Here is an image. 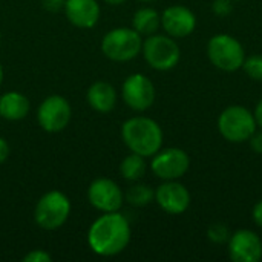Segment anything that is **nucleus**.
<instances>
[{
    "label": "nucleus",
    "mask_w": 262,
    "mask_h": 262,
    "mask_svg": "<svg viewBox=\"0 0 262 262\" xmlns=\"http://www.w3.org/2000/svg\"><path fill=\"white\" fill-rule=\"evenodd\" d=\"M64 3H66V0H41L43 8L49 12H58V11L64 9Z\"/></svg>",
    "instance_id": "obj_25"
},
{
    "label": "nucleus",
    "mask_w": 262,
    "mask_h": 262,
    "mask_svg": "<svg viewBox=\"0 0 262 262\" xmlns=\"http://www.w3.org/2000/svg\"><path fill=\"white\" fill-rule=\"evenodd\" d=\"M64 14L74 26L89 29L100 18V5L97 0H66Z\"/></svg>",
    "instance_id": "obj_15"
},
{
    "label": "nucleus",
    "mask_w": 262,
    "mask_h": 262,
    "mask_svg": "<svg viewBox=\"0 0 262 262\" xmlns=\"http://www.w3.org/2000/svg\"><path fill=\"white\" fill-rule=\"evenodd\" d=\"M161 26V15L154 8H141L134 14L132 18V28L140 35H152L157 34V31Z\"/></svg>",
    "instance_id": "obj_18"
},
{
    "label": "nucleus",
    "mask_w": 262,
    "mask_h": 262,
    "mask_svg": "<svg viewBox=\"0 0 262 262\" xmlns=\"http://www.w3.org/2000/svg\"><path fill=\"white\" fill-rule=\"evenodd\" d=\"M253 117H255V121H256V126L262 129V98L258 101L256 107H255V112H253Z\"/></svg>",
    "instance_id": "obj_29"
},
{
    "label": "nucleus",
    "mask_w": 262,
    "mask_h": 262,
    "mask_svg": "<svg viewBox=\"0 0 262 262\" xmlns=\"http://www.w3.org/2000/svg\"><path fill=\"white\" fill-rule=\"evenodd\" d=\"M72 117V107L69 101L61 95L46 97L37 112L38 124L49 134H57L66 129Z\"/></svg>",
    "instance_id": "obj_9"
},
{
    "label": "nucleus",
    "mask_w": 262,
    "mask_h": 262,
    "mask_svg": "<svg viewBox=\"0 0 262 262\" xmlns=\"http://www.w3.org/2000/svg\"><path fill=\"white\" fill-rule=\"evenodd\" d=\"M233 0H213L212 3V11L218 15V17H227L232 9H233V5H232Z\"/></svg>",
    "instance_id": "obj_23"
},
{
    "label": "nucleus",
    "mask_w": 262,
    "mask_h": 262,
    "mask_svg": "<svg viewBox=\"0 0 262 262\" xmlns=\"http://www.w3.org/2000/svg\"><path fill=\"white\" fill-rule=\"evenodd\" d=\"M0 43H2V34H0Z\"/></svg>",
    "instance_id": "obj_33"
},
{
    "label": "nucleus",
    "mask_w": 262,
    "mask_h": 262,
    "mask_svg": "<svg viewBox=\"0 0 262 262\" xmlns=\"http://www.w3.org/2000/svg\"><path fill=\"white\" fill-rule=\"evenodd\" d=\"M2 81H3V68L0 64V86H2Z\"/></svg>",
    "instance_id": "obj_31"
},
{
    "label": "nucleus",
    "mask_w": 262,
    "mask_h": 262,
    "mask_svg": "<svg viewBox=\"0 0 262 262\" xmlns=\"http://www.w3.org/2000/svg\"><path fill=\"white\" fill-rule=\"evenodd\" d=\"M146 161L144 157L138 155V154H130L127 155L121 164H120V173L124 180L127 181H138L144 177L146 173Z\"/></svg>",
    "instance_id": "obj_19"
},
{
    "label": "nucleus",
    "mask_w": 262,
    "mask_h": 262,
    "mask_svg": "<svg viewBox=\"0 0 262 262\" xmlns=\"http://www.w3.org/2000/svg\"><path fill=\"white\" fill-rule=\"evenodd\" d=\"M141 35L134 28H115L101 40V51L112 61L134 60L141 52Z\"/></svg>",
    "instance_id": "obj_7"
},
{
    "label": "nucleus",
    "mask_w": 262,
    "mask_h": 262,
    "mask_svg": "<svg viewBox=\"0 0 262 262\" xmlns=\"http://www.w3.org/2000/svg\"><path fill=\"white\" fill-rule=\"evenodd\" d=\"M157 204L169 215H181L190 207V192L178 180L164 181L155 190Z\"/></svg>",
    "instance_id": "obj_12"
},
{
    "label": "nucleus",
    "mask_w": 262,
    "mask_h": 262,
    "mask_svg": "<svg viewBox=\"0 0 262 262\" xmlns=\"http://www.w3.org/2000/svg\"><path fill=\"white\" fill-rule=\"evenodd\" d=\"M140 2H155V0H140Z\"/></svg>",
    "instance_id": "obj_32"
},
{
    "label": "nucleus",
    "mask_w": 262,
    "mask_h": 262,
    "mask_svg": "<svg viewBox=\"0 0 262 262\" xmlns=\"http://www.w3.org/2000/svg\"><path fill=\"white\" fill-rule=\"evenodd\" d=\"M71 213V201L60 190L45 193L35 206L34 220L43 230H57L64 226Z\"/></svg>",
    "instance_id": "obj_6"
},
{
    "label": "nucleus",
    "mask_w": 262,
    "mask_h": 262,
    "mask_svg": "<svg viewBox=\"0 0 262 262\" xmlns=\"http://www.w3.org/2000/svg\"><path fill=\"white\" fill-rule=\"evenodd\" d=\"M190 167V157L186 150L180 147H167L160 149L150 163V169L155 177L164 181L180 180L187 173Z\"/></svg>",
    "instance_id": "obj_8"
},
{
    "label": "nucleus",
    "mask_w": 262,
    "mask_h": 262,
    "mask_svg": "<svg viewBox=\"0 0 262 262\" xmlns=\"http://www.w3.org/2000/svg\"><path fill=\"white\" fill-rule=\"evenodd\" d=\"M88 200L91 206L103 213L118 212L123 206L124 195L120 186L109 178H97L88 189Z\"/></svg>",
    "instance_id": "obj_11"
},
{
    "label": "nucleus",
    "mask_w": 262,
    "mask_h": 262,
    "mask_svg": "<svg viewBox=\"0 0 262 262\" xmlns=\"http://www.w3.org/2000/svg\"><path fill=\"white\" fill-rule=\"evenodd\" d=\"M23 261L26 262H51L52 258L49 253H46L45 250H32L29 252L26 256H23Z\"/></svg>",
    "instance_id": "obj_24"
},
{
    "label": "nucleus",
    "mask_w": 262,
    "mask_h": 262,
    "mask_svg": "<svg viewBox=\"0 0 262 262\" xmlns=\"http://www.w3.org/2000/svg\"><path fill=\"white\" fill-rule=\"evenodd\" d=\"M230 235L232 233L229 227L223 223H215L207 230V238L210 239V243H215V244H227L230 239Z\"/></svg>",
    "instance_id": "obj_22"
},
{
    "label": "nucleus",
    "mask_w": 262,
    "mask_h": 262,
    "mask_svg": "<svg viewBox=\"0 0 262 262\" xmlns=\"http://www.w3.org/2000/svg\"><path fill=\"white\" fill-rule=\"evenodd\" d=\"M106 3H109V5H121V3H124L126 0H104Z\"/></svg>",
    "instance_id": "obj_30"
},
{
    "label": "nucleus",
    "mask_w": 262,
    "mask_h": 262,
    "mask_svg": "<svg viewBox=\"0 0 262 262\" xmlns=\"http://www.w3.org/2000/svg\"><path fill=\"white\" fill-rule=\"evenodd\" d=\"M252 216H253V221H255V223H256V224H258V226L262 229V200L255 204Z\"/></svg>",
    "instance_id": "obj_28"
},
{
    "label": "nucleus",
    "mask_w": 262,
    "mask_h": 262,
    "mask_svg": "<svg viewBox=\"0 0 262 262\" xmlns=\"http://www.w3.org/2000/svg\"><path fill=\"white\" fill-rule=\"evenodd\" d=\"M141 52L147 64L155 71H170L181 58V49L170 35L152 34L143 41Z\"/></svg>",
    "instance_id": "obj_5"
},
{
    "label": "nucleus",
    "mask_w": 262,
    "mask_h": 262,
    "mask_svg": "<svg viewBox=\"0 0 262 262\" xmlns=\"http://www.w3.org/2000/svg\"><path fill=\"white\" fill-rule=\"evenodd\" d=\"M207 57L216 69L235 72L243 68L246 51L241 41L233 35L216 34L207 43Z\"/></svg>",
    "instance_id": "obj_3"
},
{
    "label": "nucleus",
    "mask_w": 262,
    "mask_h": 262,
    "mask_svg": "<svg viewBox=\"0 0 262 262\" xmlns=\"http://www.w3.org/2000/svg\"><path fill=\"white\" fill-rule=\"evenodd\" d=\"M229 256L235 262H259L262 258V239L258 233L241 229L230 235L227 243Z\"/></svg>",
    "instance_id": "obj_13"
},
{
    "label": "nucleus",
    "mask_w": 262,
    "mask_h": 262,
    "mask_svg": "<svg viewBox=\"0 0 262 262\" xmlns=\"http://www.w3.org/2000/svg\"><path fill=\"white\" fill-rule=\"evenodd\" d=\"M130 224L118 212H109L98 216L88 232V244L98 256H117L130 243Z\"/></svg>",
    "instance_id": "obj_1"
},
{
    "label": "nucleus",
    "mask_w": 262,
    "mask_h": 262,
    "mask_svg": "<svg viewBox=\"0 0 262 262\" xmlns=\"http://www.w3.org/2000/svg\"><path fill=\"white\" fill-rule=\"evenodd\" d=\"M86 98L89 106L100 114L111 112L117 104V92L114 86L107 81L92 83L86 92Z\"/></svg>",
    "instance_id": "obj_16"
},
{
    "label": "nucleus",
    "mask_w": 262,
    "mask_h": 262,
    "mask_svg": "<svg viewBox=\"0 0 262 262\" xmlns=\"http://www.w3.org/2000/svg\"><path fill=\"white\" fill-rule=\"evenodd\" d=\"M124 103L135 112L147 111L155 101V86L143 74H132L129 75L121 88Z\"/></svg>",
    "instance_id": "obj_10"
},
{
    "label": "nucleus",
    "mask_w": 262,
    "mask_h": 262,
    "mask_svg": "<svg viewBox=\"0 0 262 262\" xmlns=\"http://www.w3.org/2000/svg\"><path fill=\"white\" fill-rule=\"evenodd\" d=\"M121 138L130 152L147 158L161 149L163 129L149 117H132L123 123Z\"/></svg>",
    "instance_id": "obj_2"
},
{
    "label": "nucleus",
    "mask_w": 262,
    "mask_h": 262,
    "mask_svg": "<svg viewBox=\"0 0 262 262\" xmlns=\"http://www.w3.org/2000/svg\"><path fill=\"white\" fill-rule=\"evenodd\" d=\"M126 201L135 207H144L155 200V190L147 184H134L124 195Z\"/></svg>",
    "instance_id": "obj_20"
},
{
    "label": "nucleus",
    "mask_w": 262,
    "mask_h": 262,
    "mask_svg": "<svg viewBox=\"0 0 262 262\" xmlns=\"http://www.w3.org/2000/svg\"><path fill=\"white\" fill-rule=\"evenodd\" d=\"M249 141H250V147L253 149V152L262 155V132H255Z\"/></svg>",
    "instance_id": "obj_26"
},
{
    "label": "nucleus",
    "mask_w": 262,
    "mask_h": 262,
    "mask_svg": "<svg viewBox=\"0 0 262 262\" xmlns=\"http://www.w3.org/2000/svg\"><path fill=\"white\" fill-rule=\"evenodd\" d=\"M253 114L244 106H229L218 117V130L230 143H246L256 132Z\"/></svg>",
    "instance_id": "obj_4"
},
{
    "label": "nucleus",
    "mask_w": 262,
    "mask_h": 262,
    "mask_svg": "<svg viewBox=\"0 0 262 262\" xmlns=\"http://www.w3.org/2000/svg\"><path fill=\"white\" fill-rule=\"evenodd\" d=\"M161 26L167 35L184 38L196 28V15L184 5H172L161 14Z\"/></svg>",
    "instance_id": "obj_14"
},
{
    "label": "nucleus",
    "mask_w": 262,
    "mask_h": 262,
    "mask_svg": "<svg viewBox=\"0 0 262 262\" xmlns=\"http://www.w3.org/2000/svg\"><path fill=\"white\" fill-rule=\"evenodd\" d=\"M243 69L249 75V78L255 81H262V55L255 54V55L246 57L243 63Z\"/></svg>",
    "instance_id": "obj_21"
},
{
    "label": "nucleus",
    "mask_w": 262,
    "mask_h": 262,
    "mask_svg": "<svg viewBox=\"0 0 262 262\" xmlns=\"http://www.w3.org/2000/svg\"><path fill=\"white\" fill-rule=\"evenodd\" d=\"M29 112V100L15 91L6 92L0 97V118L8 121H20Z\"/></svg>",
    "instance_id": "obj_17"
},
{
    "label": "nucleus",
    "mask_w": 262,
    "mask_h": 262,
    "mask_svg": "<svg viewBox=\"0 0 262 262\" xmlns=\"http://www.w3.org/2000/svg\"><path fill=\"white\" fill-rule=\"evenodd\" d=\"M9 144H8V141L5 140V138H2L0 137V164L2 163H5L6 160H8V157H9Z\"/></svg>",
    "instance_id": "obj_27"
}]
</instances>
